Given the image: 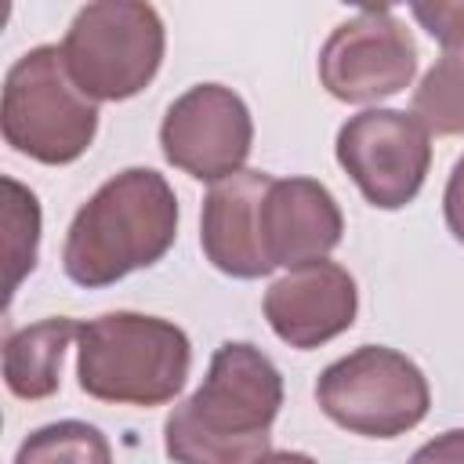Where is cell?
Returning <instances> with one entry per match:
<instances>
[{
    "label": "cell",
    "mask_w": 464,
    "mask_h": 464,
    "mask_svg": "<svg viewBox=\"0 0 464 464\" xmlns=\"http://www.w3.org/2000/svg\"><path fill=\"white\" fill-rule=\"evenodd\" d=\"M0 130L14 152L44 167L76 163L91 149L98 134V102L76 87L58 44H40L7 69Z\"/></svg>",
    "instance_id": "277c9868"
},
{
    "label": "cell",
    "mask_w": 464,
    "mask_h": 464,
    "mask_svg": "<svg viewBox=\"0 0 464 464\" xmlns=\"http://www.w3.org/2000/svg\"><path fill=\"white\" fill-rule=\"evenodd\" d=\"M163 160L196 181H225L246 170L254 120L246 102L225 83H196L178 94L160 123Z\"/></svg>",
    "instance_id": "9c48e42d"
},
{
    "label": "cell",
    "mask_w": 464,
    "mask_h": 464,
    "mask_svg": "<svg viewBox=\"0 0 464 464\" xmlns=\"http://www.w3.org/2000/svg\"><path fill=\"white\" fill-rule=\"evenodd\" d=\"M413 18L442 44L413 91V116L442 138H464V4H413Z\"/></svg>",
    "instance_id": "4fadbf2b"
},
{
    "label": "cell",
    "mask_w": 464,
    "mask_h": 464,
    "mask_svg": "<svg viewBox=\"0 0 464 464\" xmlns=\"http://www.w3.org/2000/svg\"><path fill=\"white\" fill-rule=\"evenodd\" d=\"M417 76V44L388 7H362L319 51V83L344 105H370L406 91Z\"/></svg>",
    "instance_id": "ba28073f"
},
{
    "label": "cell",
    "mask_w": 464,
    "mask_h": 464,
    "mask_svg": "<svg viewBox=\"0 0 464 464\" xmlns=\"http://www.w3.org/2000/svg\"><path fill=\"white\" fill-rule=\"evenodd\" d=\"M14 464H112V446L87 420H54L22 439Z\"/></svg>",
    "instance_id": "9a60e30c"
},
{
    "label": "cell",
    "mask_w": 464,
    "mask_h": 464,
    "mask_svg": "<svg viewBox=\"0 0 464 464\" xmlns=\"http://www.w3.org/2000/svg\"><path fill=\"white\" fill-rule=\"evenodd\" d=\"M80 323L69 315H47L33 326L11 330L4 341V384L14 399H47L62 384V359Z\"/></svg>",
    "instance_id": "5bb4252c"
},
{
    "label": "cell",
    "mask_w": 464,
    "mask_h": 464,
    "mask_svg": "<svg viewBox=\"0 0 464 464\" xmlns=\"http://www.w3.org/2000/svg\"><path fill=\"white\" fill-rule=\"evenodd\" d=\"M337 163L377 210H402L431 170V130L402 109H366L337 130Z\"/></svg>",
    "instance_id": "52a82bcc"
},
{
    "label": "cell",
    "mask_w": 464,
    "mask_h": 464,
    "mask_svg": "<svg viewBox=\"0 0 464 464\" xmlns=\"http://www.w3.org/2000/svg\"><path fill=\"white\" fill-rule=\"evenodd\" d=\"M442 214H446V228L453 232V239L464 246V156L450 170V181L442 192Z\"/></svg>",
    "instance_id": "ac0fdd59"
},
{
    "label": "cell",
    "mask_w": 464,
    "mask_h": 464,
    "mask_svg": "<svg viewBox=\"0 0 464 464\" xmlns=\"http://www.w3.org/2000/svg\"><path fill=\"white\" fill-rule=\"evenodd\" d=\"M410 464H464V428H450L435 435L410 457Z\"/></svg>",
    "instance_id": "e0dca14e"
},
{
    "label": "cell",
    "mask_w": 464,
    "mask_h": 464,
    "mask_svg": "<svg viewBox=\"0 0 464 464\" xmlns=\"http://www.w3.org/2000/svg\"><path fill=\"white\" fill-rule=\"evenodd\" d=\"M257 464H315L308 453H297V450H272L268 457H261Z\"/></svg>",
    "instance_id": "d6986e66"
},
{
    "label": "cell",
    "mask_w": 464,
    "mask_h": 464,
    "mask_svg": "<svg viewBox=\"0 0 464 464\" xmlns=\"http://www.w3.org/2000/svg\"><path fill=\"white\" fill-rule=\"evenodd\" d=\"M76 381L80 392L116 406H163L192 370L188 334L160 315L105 312L80 323L76 334Z\"/></svg>",
    "instance_id": "3957f363"
},
{
    "label": "cell",
    "mask_w": 464,
    "mask_h": 464,
    "mask_svg": "<svg viewBox=\"0 0 464 464\" xmlns=\"http://www.w3.org/2000/svg\"><path fill=\"white\" fill-rule=\"evenodd\" d=\"M272 174L265 170H239L218 181L203 199L199 218V246L203 257L232 276V279H261L272 265L261 254V228H257V203Z\"/></svg>",
    "instance_id": "7c38bea8"
},
{
    "label": "cell",
    "mask_w": 464,
    "mask_h": 464,
    "mask_svg": "<svg viewBox=\"0 0 464 464\" xmlns=\"http://www.w3.org/2000/svg\"><path fill=\"white\" fill-rule=\"evenodd\" d=\"M163 47V18L141 0H94L76 11L62 40L69 76L91 102L141 94L160 72Z\"/></svg>",
    "instance_id": "5b68a950"
},
{
    "label": "cell",
    "mask_w": 464,
    "mask_h": 464,
    "mask_svg": "<svg viewBox=\"0 0 464 464\" xmlns=\"http://www.w3.org/2000/svg\"><path fill=\"white\" fill-rule=\"evenodd\" d=\"M315 402L352 435L399 439L428 417L431 388L410 355L384 344H362L319 373Z\"/></svg>",
    "instance_id": "8992f818"
},
{
    "label": "cell",
    "mask_w": 464,
    "mask_h": 464,
    "mask_svg": "<svg viewBox=\"0 0 464 464\" xmlns=\"http://www.w3.org/2000/svg\"><path fill=\"white\" fill-rule=\"evenodd\" d=\"M178 236V196L152 167L112 174L69 221L62 268L76 286L102 290L156 265Z\"/></svg>",
    "instance_id": "7a4b0ae2"
},
{
    "label": "cell",
    "mask_w": 464,
    "mask_h": 464,
    "mask_svg": "<svg viewBox=\"0 0 464 464\" xmlns=\"http://www.w3.org/2000/svg\"><path fill=\"white\" fill-rule=\"evenodd\" d=\"M261 254L272 268H297L326 257L344 236L334 192L315 178H272L257 203Z\"/></svg>",
    "instance_id": "8fae6325"
},
{
    "label": "cell",
    "mask_w": 464,
    "mask_h": 464,
    "mask_svg": "<svg viewBox=\"0 0 464 464\" xmlns=\"http://www.w3.org/2000/svg\"><path fill=\"white\" fill-rule=\"evenodd\" d=\"M7 188V207H4V225H7V297L18 290L22 276L33 272L36 265V246H40V203L36 196L18 185L14 178H4Z\"/></svg>",
    "instance_id": "2e32d148"
},
{
    "label": "cell",
    "mask_w": 464,
    "mask_h": 464,
    "mask_svg": "<svg viewBox=\"0 0 464 464\" xmlns=\"http://www.w3.org/2000/svg\"><path fill=\"white\" fill-rule=\"evenodd\" d=\"M279 406V366L250 341H225L203 384L163 420V450L174 464H257L272 453Z\"/></svg>",
    "instance_id": "6da1fadb"
},
{
    "label": "cell",
    "mask_w": 464,
    "mask_h": 464,
    "mask_svg": "<svg viewBox=\"0 0 464 464\" xmlns=\"http://www.w3.org/2000/svg\"><path fill=\"white\" fill-rule=\"evenodd\" d=\"M261 312L283 344L308 352L352 330L359 315V286L344 265L319 257L279 276L265 290Z\"/></svg>",
    "instance_id": "30bf717a"
}]
</instances>
